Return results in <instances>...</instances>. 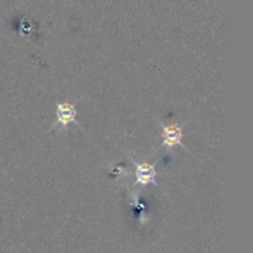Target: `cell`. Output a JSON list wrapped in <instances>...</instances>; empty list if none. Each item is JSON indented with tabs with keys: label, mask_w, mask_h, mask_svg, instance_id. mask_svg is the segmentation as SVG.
Wrapping results in <instances>:
<instances>
[{
	"label": "cell",
	"mask_w": 253,
	"mask_h": 253,
	"mask_svg": "<svg viewBox=\"0 0 253 253\" xmlns=\"http://www.w3.org/2000/svg\"><path fill=\"white\" fill-rule=\"evenodd\" d=\"M163 131V146H166L167 148H172L175 147V146H180V147L184 148L182 143V137H183V132H182V127L178 125H169V126H165L161 125Z\"/></svg>",
	"instance_id": "7a4b0ae2"
},
{
	"label": "cell",
	"mask_w": 253,
	"mask_h": 253,
	"mask_svg": "<svg viewBox=\"0 0 253 253\" xmlns=\"http://www.w3.org/2000/svg\"><path fill=\"white\" fill-rule=\"evenodd\" d=\"M135 163L136 167V183L141 185L147 184H156V172L155 167L148 163Z\"/></svg>",
	"instance_id": "3957f363"
},
{
	"label": "cell",
	"mask_w": 253,
	"mask_h": 253,
	"mask_svg": "<svg viewBox=\"0 0 253 253\" xmlns=\"http://www.w3.org/2000/svg\"><path fill=\"white\" fill-rule=\"evenodd\" d=\"M57 120L54 125H61L62 127H67L69 124H77L79 126V123L77 121V110L73 104L69 103H58L56 108Z\"/></svg>",
	"instance_id": "6da1fadb"
}]
</instances>
